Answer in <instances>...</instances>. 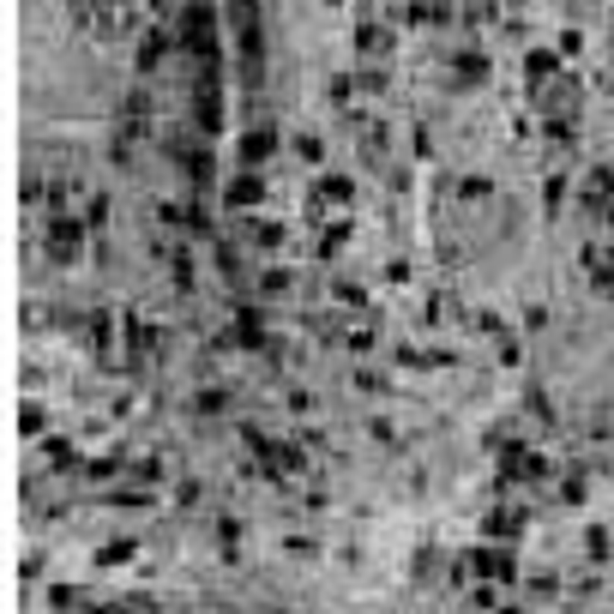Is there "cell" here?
<instances>
[{"label":"cell","mask_w":614,"mask_h":614,"mask_svg":"<svg viewBox=\"0 0 614 614\" xmlns=\"http://www.w3.org/2000/svg\"><path fill=\"white\" fill-rule=\"evenodd\" d=\"M555 73H560V49H530V55H524V79H530V91L555 85Z\"/></svg>","instance_id":"cell-1"},{"label":"cell","mask_w":614,"mask_h":614,"mask_svg":"<svg viewBox=\"0 0 614 614\" xmlns=\"http://www.w3.org/2000/svg\"><path fill=\"white\" fill-rule=\"evenodd\" d=\"M555 482H560V506H578V500L591 494V476L578 470V464H573V470H560Z\"/></svg>","instance_id":"cell-2"},{"label":"cell","mask_w":614,"mask_h":614,"mask_svg":"<svg viewBox=\"0 0 614 614\" xmlns=\"http://www.w3.org/2000/svg\"><path fill=\"white\" fill-rule=\"evenodd\" d=\"M259 199H265L259 175H236V181H229V205H236V211H241V205H259Z\"/></svg>","instance_id":"cell-3"},{"label":"cell","mask_w":614,"mask_h":614,"mask_svg":"<svg viewBox=\"0 0 614 614\" xmlns=\"http://www.w3.org/2000/svg\"><path fill=\"white\" fill-rule=\"evenodd\" d=\"M133 19H139V6H133V0H102V24H109V31H127Z\"/></svg>","instance_id":"cell-4"},{"label":"cell","mask_w":614,"mask_h":614,"mask_svg":"<svg viewBox=\"0 0 614 614\" xmlns=\"http://www.w3.org/2000/svg\"><path fill=\"white\" fill-rule=\"evenodd\" d=\"M49 247H55V259H73V254H79V229H73V223L49 229Z\"/></svg>","instance_id":"cell-5"},{"label":"cell","mask_w":614,"mask_h":614,"mask_svg":"<svg viewBox=\"0 0 614 614\" xmlns=\"http://www.w3.org/2000/svg\"><path fill=\"white\" fill-rule=\"evenodd\" d=\"M265 151H271V133H265V127H254V133L241 139V163H265Z\"/></svg>","instance_id":"cell-6"},{"label":"cell","mask_w":614,"mask_h":614,"mask_svg":"<svg viewBox=\"0 0 614 614\" xmlns=\"http://www.w3.org/2000/svg\"><path fill=\"white\" fill-rule=\"evenodd\" d=\"M584 548H591V560H609V530H584Z\"/></svg>","instance_id":"cell-7"},{"label":"cell","mask_w":614,"mask_h":614,"mask_svg":"<svg viewBox=\"0 0 614 614\" xmlns=\"http://www.w3.org/2000/svg\"><path fill=\"white\" fill-rule=\"evenodd\" d=\"M530 591H536V596H542V602H548V596H555V591H560V584H555V573H536V578H530Z\"/></svg>","instance_id":"cell-8"}]
</instances>
